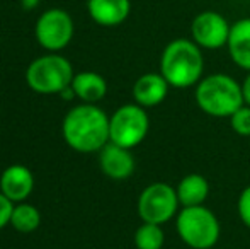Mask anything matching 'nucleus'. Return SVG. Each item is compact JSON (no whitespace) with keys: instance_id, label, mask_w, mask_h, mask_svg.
<instances>
[{"instance_id":"5701e85b","label":"nucleus","mask_w":250,"mask_h":249,"mask_svg":"<svg viewBox=\"0 0 250 249\" xmlns=\"http://www.w3.org/2000/svg\"><path fill=\"white\" fill-rule=\"evenodd\" d=\"M38 3H40V0H22L24 9H34Z\"/></svg>"},{"instance_id":"f3484780","label":"nucleus","mask_w":250,"mask_h":249,"mask_svg":"<svg viewBox=\"0 0 250 249\" xmlns=\"http://www.w3.org/2000/svg\"><path fill=\"white\" fill-rule=\"evenodd\" d=\"M41 224V213L34 205L26 202H21L14 205V212L10 217V226L17 230V232L29 234L40 227Z\"/></svg>"},{"instance_id":"6e6552de","label":"nucleus","mask_w":250,"mask_h":249,"mask_svg":"<svg viewBox=\"0 0 250 249\" xmlns=\"http://www.w3.org/2000/svg\"><path fill=\"white\" fill-rule=\"evenodd\" d=\"M36 40L44 50L60 51L72 41L73 21L63 9H50L40 16L36 23Z\"/></svg>"},{"instance_id":"423d86ee","label":"nucleus","mask_w":250,"mask_h":249,"mask_svg":"<svg viewBox=\"0 0 250 249\" xmlns=\"http://www.w3.org/2000/svg\"><path fill=\"white\" fill-rule=\"evenodd\" d=\"M150 118L140 104H125L109 116V142L125 149L138 147L148 135Z\"/></svg>"},{"instance_id":"412c9836","label":"nucleus","mask_w":250,"mask_h":249,"mask_svg":"<svg viewBox=\"0 0 250 249\" xmlns=\"http://www.w3.org/2000/svg\"><path fill=\"white\" fill-rule=\"evenodd\" d=\"M14 212V203L0 191V230L10 224V217Z\"/></svg>"},{"instance_id":"0eeeda50","label":"nucleus","mask_w":250,"mask_h":249,"mask_svg":"<svg viewBox=\"0 0 250 249\" xmlns=\"http://www.w3.org/2000/svg\"><path fill=\"white\" fill-rule=\"evenodd\" d=\"M179 198L174 186L167 183H151L138 196V215L143 222L164 226L177 217Z\"/></svg>"},{"instance_id":"4468645a","label":"nucleus","mask_w":250,"mask_h":249,"mask_svg":"<svg viewBox=\"0 0 250 249\" xmlns=\"http://www.w3.org/2000/svg\"><path fill=\"white\" fill-rule=\"evenodd\" d=\"M227 48L231 62L242 70L250 72V17L231 24Z\"/></svg>"},{"instance_id":"aec40b11","label":"nucleus","mask_w":250,"mask_h":249,"mask_svg":"<svg viewBox=\"0 0 250 249\" xmlns=\"http://www.w3.org/2000/svg\"><path fill=\"white\" fill-rule=\"evenodd\" d=\"M237 210L238 217H240L242 224L250 229V184L242 189L240 196L237 202Z\"/></svg>"},{"instance_id":"9b49d317","label":"nucleus","mask_w":250,"mask_h":249,"mask_svg":"<svg viewBox=\"0 0 250 249\" xmlns=\"http://www.w3.org/2000/svg\"><path fill=\"white\" fill-rule=\"evenodd\" d=\"M34 189V176L29 167L22 164H12L5 167L0 176V191L12 203L26 202Z\"/></svg>"},{"instance_id":"f03ea898","label":"nucleus","mask_w":250,"mask_h":249,"mask_svg":"<svg viewBox=\"0 0 250 249\" xmlns=\"http://www.w3.org/2000/svg\"><path fill=\"white\" fill-rule=\"evenodd\" d=\"M201 50L203 48L188 38L172 40L164 48L160 57V73L168 86L175 89L198 86L204 73V57Z\"/></svg>"},{"instance_id":"9d476101","label":"nucleus","mask_w":250,"mask_h":249,"mask_svg":"<svg viewBox=\"0 0 250 249\" xmlns=\"http://www.w3.org/2000/svg\"><path fill=\"white\" fill-rule=\"evenodd\" d=\"M99 166L101 171L107 178L116 181H123L128 180L135 173L136 162L131 150L109 142L99 152Z\"/></svg>"},{"instance_id":"39448f33","label":"nucleus","mask_w":250,"mask_h":249,"mask_svg":"<svg viewBox=\"0 0 250 249\" xmlns=\"http://www.w3.org/2000/svg\"><path fill=\"white\" fill-rule=\"evenodd\" d=\"M73 67L65 57L44 55L31 62L26 70V82L38 94H60L72 86Z\"/></svg>"},{"instance_id":"f8f14e48","label":"nucleus","mask_w":250,"mask_h":249,"mask_svg":"<svg viewBox=\"0 0 250 249\" xmlns=\"http://www.w3.org/2000/svg\"><path fill=\"white\" fill-rule=\"evenodd\" d=\"M168 89L170 86L160 72L143 73L133 86V99L142 108H155L165 101V97L168 96Z\"/></svg>"},{"instance_id":"20e7f679","label":"nucleus","mask_w":250,"mask_h":249,"mask_svg":"<svg viewBox=\"0 0 250 249\" xmlns=\"http://www.w3.org/2000/svg\"><path fill=\"white\" fill-rule=\"evenodd\" d=\"M175 230L191 249H211L218 244L221 226L208 206H182L175 217Z\"/></svg>"},{"instance_id":"1a4fd4ad","label":"nucleus","mask_w":250,"mask_h":249,"mask_svg":"<svg viewBox=\"0 0 250 249\" xmlns=\"http://www.w3.org/2000/svg\"><path fill=\"white\" fill-rule=\"evenodd\" d=\"M231 24L216 10H203L191 23V40L203 50L227 46Z\"/></svg>"},{"instance_id":"a211bd4d","label":"nucleus","mask_w":250,"mask_h":249,"mask_svg":"<svg viewBox=\"0 0 250 249\" xmlns=\"http://www.w3.org/2000/svg\"><path fill=\"white\" fill-rule=\"evenodd\" d=\"M165 244V232L158 224L143 222L135 232L136 249H162Z\"/></svg>"},{"instance_id":"7ed1b4c3","label":"nucleus","mask_w":250,"mask_h":249,"mask_svg":"<svg viewBox=\"0 0 250 249\" xmlns=\"http://www.w3.org/2000/svg\"><path fill=\"white\" fill-rule=\"evenodd\" d=\"M194 99L199 110L213 118H230L245 104L242 84L228 73H209L203 77L194 89Z\"/></svg>"},{"instance_id":"dca6fc26","label":"nucleus","mask_w":250,"mask_h":249,"mask_svg":"<svg viewBox=\"0 0 250 249\" xmlns=\"http://www.w3.org/2000/svg\"><path fill=\"white\" fill-rule=\"evenodd\" d=\"M181 206H199L209 196V183L203 174H188L175 186Z\"/></svg>"},{"instance_id":"f257e3e1","label":"nucleus","mask_w":250,"mask_h":249,"mask_svg":"<svg viewBox=\"0 0 250 249\" xmlns=\"http://www.w3.org/2000/svg\"><path fill=\"white\" fill-rule=\"evenodd\" d=\"M63 138L82 154L101 152L109 143V116L96 104H79L63 120Z\"/></svg>"},{"instance_id":"4be33fe9","label":"nucleus","mask_w":250,"mask_h":249,"mask_svg":"<svg viewBox=\"0 0 250 249\" xmlns=\"http://www.w3.org/2000/svg\"><path fill=\"white\" fill-rule=\"evenodd\" d=\"M242 96H244V103L250 106V72L242 82Z\"/></svg>"},{"instance_id":"2eb2a0df","label":"nucleus","mask_w":250,"mask_h":249,"mask_svg":"<svg viewBox=\"0 0 250 249\" xmlns=\"http://www.w3.org/2000/svg\"><path fill=\"white\" fill-rule=\"evenodd\" d=\"M72 89L75 96L87 104H96L107 94V82L97 72H80L73 75Z\"/></svg>"},{"instance_id":"6ab92c4d","label":"nucleus","mask_w":250,"mask_h":249,"mask_svg":"<svg viewBox=\"0 0 250 249\" xmlns=\"http://www.w3.org/2000/svg\"><path fill=\"white\" fill-rule=\"evenodd\" d=\"M230 126L237 135L250 136V106H240L230 118Z\"/></svg>"},{"instance_id":"ddd939ff","label":"nucleus","mask_w":250,"mask_h":249,"mask_svg":"<svg viewBox=\"0 0 250 249\" xmlns=\"http://www.w3.org/2000/svg\"><path fill=\"white\" fill-rule=\"evenodd\" d=\"M87 10L96 24L104 27H114L128 19L131 12V2L129 0H89Z\"/></svg>"}]
</instances>
